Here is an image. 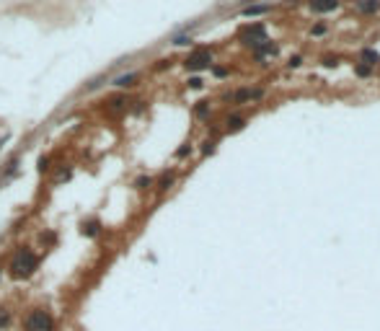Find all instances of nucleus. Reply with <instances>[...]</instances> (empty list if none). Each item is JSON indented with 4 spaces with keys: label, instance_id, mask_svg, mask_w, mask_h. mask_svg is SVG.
<instances>
[{
    "label": "nucleus",
    "instance_id": "nucleus-16",
    "mask_svg": "<svg viewBox=\"0 0 380 331\" xmlns=\"http://www.w3.org/2000/svg\"><path fill=\"white\" fill-rule=\"evenodd\" d=\"M197 114H199V117H204V114H207V106H204V104H202V106H197Z\"/></svg>",
    "mask_w": 380,
    "mask_h": 331
},
{
    "label": "nucleus",
    "instance_id": "nucleus-6",
    "mask_svg": "<svg viewBox=\"0 0 380 331\" xmlns=\"http://www.w3.org/2000/svg\"><path fill=\"white\" fill-rule=\"evenodd\" d=\"M261 91H238V94H233V101H248V98H259Z\"/></svg>",
    "mask_w": 380,
    "mask_h": 331
},
{
    "label": "nucleus",
    "instance_id": "nucleus-13",
    "mask_svg": "<svg viewBox=\"0 0 380 331\" xmlns=\"http://www.w3.org/2000/svg\"><path fill=\"white\" fill-rule=\"evenodd\" d=\"M39 171H42V173L49 171V158H42V161H39Z\"/></svg>",
    "mask_w": 380,
    "mask_h": 331
},
{
    "label": "nucleus",
    "instance_id": "nucleus-7",
    "mask_svg": "<svg viewBox=\"0 0 380 331\" xmlns=\"http://www.w3.org/2000/svg\"><path fill=\"white\" fill-rule=\"evenodd\" d=\"M171 187H174V173H166V176H163V179L158 181V191L163 194V191H168Z\"/></svg>",
    "mask_w": 380,
    "mask_h": 331
},
{
    "label": "nucleus",
    "instance_id": "nucleus-1",
    "mask_svg": "<svg viewBox=\"0 0 380 331\" xmlns=\"http://www.w3.org/2000/svg\"><path fill=\"white\" fill-rule=\"evenodd\" d=\"M36 269H39V256H36L31 248H18L13 254L11 264H8V274H11L13 280H26V277H31Z\"/></svg>",
    "mask_w": 380,
    "mask_h": 331
},
{
    "label": "nucleus",
    "instance_id": "nucleus-4",
    "mask_svg": "<svg viewBox=\"0 0 380 331\" xmlns=\"http://www.w3.org/2000/svg\"><path fill=\"white\" fill-rule=\"evenodd\" d=\"M137 80H140L137 72H127V75H119V78L114 80V86H116V88H132Z\"/></svg>",
    "mask_w": 380,
    "mask_h": 331
},
{
    "label": "nucleus",
    "instance_id": "nucleus-10",
    "mask_svg": "<svg viewBox=\"0 0 380 331\" xmlns=\"http://www.w3.org/2000/svg\"><path fill=\"white\" fill-rule=\"evenodd\" d=\"M8 324H11V310H8V308H0V329H5Z\"/></svg>",
    "mask_w": 380,
    "mask_h": 331
},
{
    "label": "nucleus",
    "instance_id": "nucleus-2",
    "mask_svg": "<svg viewBox=\"0 0 380 331\" xmlns=\"http://www.w3.org/2000/svg\"><path fill=\"white\" fill-rule=\"evenodd\" d=\"M23 331H57L54 316L44 308H34L23 318Z\"/></svg>",
    "mask_w": 380,
    "mask_h": 331
},
{
    "label": "nucleus",
    "instance_id": "nucleus-3",
    "mask_svg": "<svg viewBox=\"0 0 380 331\" xmlns=\"http://www.w3.org/2000/svg\"><path fill=\"white\" fill-rule=\"evenodd\" d=\"M210 62H212L210 52H204V49H202V52H194L192 57L186 60V68H189V70H202V68L210 65Z\"/></svg>",
    "mask_w": 380,
    "mask_h": 331
},
{
    "label": "nucleus",
    "instance_id": "nucleus-12",
    "mask_svg": "<svg viewBox=\"0 0 380 331\" xmlns=\"http://www.w3.org/2000/svg\"><path fill=\"white\" fill-rule=\"evenodd\" d=\"M238 127H243V119H238V117H233L230 122H228V130H238Z\"/></svg>",
    "mask_w": 380,
    "mask_h": 331
},
{
    "label": "nucleus",
    "instance_id": "nucleus-5",
    "mask_svg": "<svg viewBox=\"0 0 380 331\" xmlns=\"http://www.w3.org/2000/svg\"><path fill=\"white\" fill-rule=\"evenodd\" d=\"M98 231H101V225H98V220H88V223H83V225H80V233H83V236H88V238L98 236Z\"/></svg>",
    "mask_w": 380,
    "mask_h": 331
},
{
    "label": "nucleus",
    "instance_id": "nucleus-11",
    "mask_svg": "<svg viewBox=\"0 0 380 331\" xmlns=\"http://www.w3.org/2000/svg\"><path fill=\"white\" fill-rule=\"evenodd\" d=\"M134 187H137V189H148V187H153V179L150 176H140L137 181H134Z\"/></svg>",
    "mask_w": 380,
    "mask_h": 331
},
{
    "label": "nucleus",
    "instance_id": "nucleus-14",
    "mask_svg": "<svg viewBox=\"0 0 380 331\" xmlns=\"http://www.w3.org/2000/svg\"><path fill=\"white\" fill-rule=\"evenodd\" d=\"M189 150H192V148H189V145H184V148H181V150H176V158H184V155H186Z\"/></svg>",
    "mask_w": 380,
    "mask_h": 331
},
{
    "label": "nucleus",
    "instance_id": "nucleus-15",
    "mask_svg": "<svg viewBox=\"0 0 380 331\" xmlns=\"http://www.w3.org/2000/svg\"><path fill=\"white\" fill-rule=\"evenodd\" d=\"M189 86H192V88H199V86H202V80H199V78H192V80H189Z\"/></svg>",
    "mask_w": 380,
    "mask_h": 331
},
{
    "label": "nucleus",
    "instance_id": "nucleus-8",
    "mask_svg": "<svg viewBox=\"0 0 380 331\" xmlns=\"http://www.w3.org/2000/svg\"><path fill=\"white\" fill-rule=\"evenodd\" d=\"M336 5H339L336 0H315L313 3L315 11H331V8H336Z\"/></svg>",
    "mask_w": 380,
    "mask_h": 331
},
{
    "label": "nucleus",
    "instance_id": "nucleus-9",
    "mask_svg": "<svg viewBox=\"0 0 380 331\" xmlns=\"http://www.w3.org/2000/svg\"><path fill=\"white\" fill-rule=\"evenodd\" d=\"M267 11H269L267 5H251V8H246L243 13H246V16H259V13H267Z\"/></svg>",
    "mask_w": 380,
    "mask_h": 331
}]
</instances>
